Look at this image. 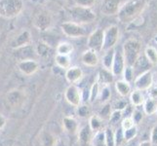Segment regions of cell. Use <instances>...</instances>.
<instances>
[{"mask_svg": "<svg viewBox=\"0 0 157 146\" xmlns=\"http://www.w3.org/2000/svg\"><path fill=\"white\" fill-rule=\"evenodd\" d=\"M115 89L117 93L122 97H125L132 93L131 92V85L125 80H119L115 83Z\"/></svg>", "mask_w": 157, "mask_h": 146, "instance_id": "cell-23", "label": "cell"}, {"mask_svg": "<svg viewBox=\"0 0 157 146\" xmlns=\"http://www.w3.org/2000/svg\"><path fill=\"white\" fill-rule=\"evenodd\" d=\"M52 20L49 14L45 12L38 14L34 19V26L40 31H45L51 26Z\"/></svg>", "mask_w": 157, "mask_h": 146, "instance_id": "cell-16", "label": "cell"}, {"mask_svg": "<svg viewBox=\"0 0 157 146\" xmlns=\"http://www.w3.org/2000/svg\"><path fill=\"white\" fill-rule=\"evenodd\" d=\"M105 44V30L101 28L96 29L89 35L87 40V45L90 50L95 52H101L104 50Z\"/></svg>", "mask_w": 157, "mask_h": 146, "instance_id": "cell-6", "label": "cell"}, {"mask_svg": "<svg viewBox=\"0 0 157 146\" xmlns=\"http://www.w3.org/2000/svg\"><path fill=\"white\" fill-rule=\"evenodd\" d=\"M18 67L23 74L26 76H30L39 69V63L35 59H28V61L20 62L18 63Z\"/></svg>", "mask_w": 157, "mask_h": 146, "instance_id": "cell-13", "label": "cell"}, {"mask_svg": "<svg viewBox=\"0 0 157 146\" xmlns=\"http://www.w3.org/2000/svg\"><path fill=\"white\" fill-rule=\"evenodd\" d=\"M122 0H102L101 4V12L106 16L118 14V11L122 6Z\"/></svg>", "mask_w": 157, "mask_h": 146, "instance_id": "cell-10", "label": "cell"}, {"mask_svg": "<svg viewBox=\"0 0 157 146\" xmlns=\"http://www.w3.org/2000/svg\"><path fill=\"white\" fill-rule=\"evenodd\" d=\"M93 131L89 126H84L78 133V141L80 146H91L93 140Z\"/></svg>", "mask_w": 157, "mask_h": 146, "instance_id": "cell-18", "label": "cell"}, {"mask_svg": "<svg viewBox=\"0 0 157 146\" xmlns=\"http://www.w3.org/2000/svg\"><path fill=\"white\" fill-rule=\"evenodd\" d=\"M55 62L59 68L66 69L67 70L71 66V62H70V58L69 56H63V55H56L55 57Z\"/></svg>", "mask_w": 157, "mask_h": 146, "instance_id": "cell-28", "label": "cell"}, {"mask_svg": "<svg viewBox=\"0 0 157 146\" xmlns=\"http://www.w3.org/2000/svg\"><path fill=\"white\" fill-rule=\"evenodd\" d=\"M120 32L117 25H110L105 29V44L104 50H110L113 49L119 40Z\"/></svg>", "mask_w": 157, "mask_h": 146, "instance_id": "cell-7", "label": "cell"}, {"mask_svg": "<svg viewBox=\"0 0 157 146\" xmlns=\"http://www.w3.org/2000/svg\"><path fill=\"white\" fill-rule=\"evenodd\" d=\"M66 78L67 82H69L71 85H74L78 83L79 81L83 78V71L82 69L78 66H71L68 68L66 72Z\"/></svg>", "mask_w": 157, "mask_h": 146, "instance_id": "cell-19", "label": "cell"}, {"mask_svg": "<svg viewBox=\"0 0 157 146\" xmlns=\"http://www.w3.org/2000/svg\"><path fill=\"white\" fill-rule=\"evenodd\" d=\"M137 134H138V129L136 126H134L131 129H125V131H124V137H125L126 142H129V141H131V140H133L137 137Z\"/></svg>", "mask_w": 157, "mask_h": 146, "instance_id": "cell-37", "label": "cell"}, {"mask_svg": "<svg viewBox=\"0 0 157 146\" xmlns=\"http://www.w3.org/2000/svg\"><path fill=\"white\" fill-rule=\"evenodd\" d=\"M35 50L32 45H26L24 47H21L18 49H15L14 51V57L20 62L28 61V59H34L35 56Z\"/></svg>", "mask_w": 157, "mask_h": 146, "instance_id": "cell-11", "label": "cell"}, {"mask_svg": "<svg viewBox=\"0 0 157 146\" xmlns=\"http://www.w3.org/2000/svg\"><path fill=\"white\" fill-rule=\"evenodd\" d=\"M101 100L102 102H105L107 101L108 99H110V96H111V93H110V89L108 86H104L101 89Z\"/></svg>", "mask_w": 157, "mask_h": 146, "instance_id": "cell-40", "label": "cell"}, {"mask_svg": "<svg viewBox=\"0 0 157 146\" xmlns=\"http://www.w3.org/2000/svg\"><path fill=\"white\" fill-rule=\"evenodd\" d=\"M81 62H83L84 66L89 67H95L99 64V57L97 52L93 50H86L83 52L81 56Z\"/></svg>", "mask_w": 157, "mask_h": 146, "instance_id": "cell-17", "label": "cell"}, {"mask_svg": "<svg viewBox=\"0 0 157 146\" xmlns=\"http://www.w3.org/2000/svg\"><path fill=\"white\" fill-rule=\"evenodd\" d=\"M111 106L109 103H105L104 106L101 107V109L100 110V113H99V116L102 119V120H105V119H108L109 120V118L111 116Z\"/></svg>", "mask_w": 157, "mask_h": 146, "instance_id": "cell-38", "label": "cell"}, {"mask_svg": "<svg viewBox=\"0 0 157 146\" xmlns=\"http://www.w3.org/2000/svg\"><path fill=\"white\" fill-rule=\"evenodd\" d=\"M139 146H152V143L148 141V140H145V141H143Z\"/></svg>", "mask_w": 157, "mask_h": 146, "instance_id": "cell-50", "label": "cell"}, {"mask_svg": "<svg viewBox=\"0 0 157 146\" xmlns=\"http://www.w3.org/2000/svg\"><path fill=\"white\" fill-rule=\"evenodd\" d=\"M122 115H123V111L114 110L111 113V116L109 118V122L112 124V125H115V124H117L118 122H120Z\"/></svg>", "mask_w": 157, "mask_h": 146, "instance_id": "cell-43", "label": "cell"}, {"mask_svg": "<svg viewBox=\"0 0 157 146\" xmlns=\"http://www.w3.org/2000/svg\"><path fill=\"white\" fill-rule=\"evenodd\" d=\"M100 93H101V85L96 81V82L92 85V87L90 89V96H89L90 102L93 103V102L97 99V97L99 96Z\"/></svg>", "mask_w": 157, "mask_h": 146, "instance_id": "cell-35", "label": "cell"}, {"mask_svg": "<svg viewBox=\"0 0 157 146\" xmlns=\"http://www.w3.org/2000/svg\"><path fill=\"white\" fill-rule=\"evenodd\" d=\"M127 107H128V105H127L126 102H125V101H123V100H121V101H118V103L116 104V109H115V110L123 111V110H125Z\"/></svg>", "mask_w": 157, "mask_h": 146, "instance_id": "cell-48", "label": "cell"}, {"mask_svg": "<svg viewBox=\"0 0 157 146\" xmlns=\"http://www.w3.org/2000/svg\"><path fill=\"white\" fill-rule=\"evenodd\" d=\"M71 17L74 23L79 24H91L96 20V14L91 8L75 6L70 11Z\"/></svg>", "mask_w": 157, "mask_h": 146, "instance_id": "cell-4", "label": "cell"}, {"mask_svg": "<svg viewBox=\"0 0 157 146\" xmlns=\"http://www.w3.org/2000/svg\"><path fill=\"white\" fill-rule=\"evenodd\" d=\"M126 61L124 58L123 53L120 51H115V56H114V61H113V64L111 67V72L113 73L114 76H120L123 75L124 69L126 67Z\"/></svg>", "mask_w": 157, "mask_h": 146, "instance_id": "cell-12", "label": "cell"}, {"mask_svg": "<svg viewBox=\"0 0 157 146\" xmlns=\"http://www.w3.org/2000/svg\"><path fill=\"white\" fill-rule=\"evenodd\" d=\"M64 99L70 105L78 107L82 102V92L75 85H70L64 92Z\"/></svg>", "mask_w": 157, "mask_h": 146, "instance_id": "cell-8", "label": "cell"}, {"mask_svg": "<svg viewBox=\"0 0 157 146\" xmlns=\"http://www.w3.org/2000/svg\"><path fill=\"white\" fill-rule=\"evenodd\" d=\"M23 8V0H0V16L2 18H16L21 14Z\"/></svg>", "mask_w": 157, "mask_h": 146, "instance_id": "cell-3", "label": "cell"}, {"mask_svg": "<svg viewBox=\"0 0 157 146\" xmlns=\"http://www.w3.org/2000/svg\"><path fill=\"white\" fill-rule=\"evenodd\" d=\"M92 145L93 146H106L105 129H101L94 133L93 140H92Z\"/></svg>", "mask_w": 157, "mask_h": 146, "instance_id": "cell-31", "label": "cell"}, {"mask_svg": "<svg viewBox=\"0 0 157 146\" xmlns=\"http://www.w3.org/2000/svg\"><path fill=\"white\" fill-rule=\"evenodd\" d=\"M63 127L64 129V131L71 134L76 133L79 129V125H78V122L76 121V119H74L73 117H69V116L63 117Z\"/></svg>", "mask_w": 157, "mask_h": 146, "instance_id": "cell-22", "label": "cell"}, {"mask_svg": "<svg viewBox=\"0 0 157 146\" xmlns=\"http://www.w3.org/2000/svg\"><path fill=\"white\" fill-rule=\"evenodd\" d=\"M126 142L125 137H124V131L120 127L116 129L115 132V145L116 146H123Z\"/></svg>", "mask_w": 157, "mask_h": 146, "instance_id": "cell-36", "label": "cell"}, {"mask_svg": "<svg viewBox=\"0 0 157 146\" xmlns=\"http://www.w3.org/2000/svg\"><path fill=\"white\" fill-rule=\"evenodd\" d=\"M134 126H136V124H135L133 118L131 116H128L126 118H124L121 122V128L123 129V131H125V129H131Z\"/></svg>", "mask_w": 157, "mask_h": 146, "instance_id": "cell-41", "label": "cell"}, {"mask_svg": "<svg viewBox=\"0 0 157 146\" xmlns=\"http://www.w3.org/2000/svg\"><path fill=\"white\" fill-rule=\"evenodd\" d=\"M96 0H75V3L77 4V6H82V7H87L91 8L95 4Z\"/></svg>", "mask_w": 157, "mask_h": 146, "instance_id": "cell-44", "label": "cell"}, {"mask_svg": "<svg viewBox=\"0 0 157 146\" xmlns=\"http://www.w3.org/2000/svg\"><path fill=\"white\" fill-rule=\"evenodd\" d=\"M104 129H105L106 146H116L115 145V133L113 132L112 128L111 127H106Z\"/></svg>", "mask_w": 157, "mask_h": 146, "instance_id": "cell-34", "label": "cell"}, {"mask_svg": "<svg viewBox=\"0 0 157 146\" xmlns=\"http://www.w3.org/2000/svg\"><path fill=\"white\" fill-rule=\"evenodd\" d=\"M73 52V46L68 42H61L57 46V54L58 55L69 56Z\"/></svg>", "mask_w": 157, "mask_h": 146, "instance_id": "cell-30", "label": "cell"}, {"mask_svg": "<svg viewBox=\"0 0 157 146\" xmlns=\"http://www.w3.org/2000/svg\"><path fill=\"white\" fill-rule=\"evenodd\" d=\"M144 110L147 115H153L157 113V99L149 96L144 103Z\"/></svg>", "mask_w": 157, "mask_h": 146, "instance_id": "cell-25", "label": "cell"}, {"mask_svg": "<svg viewBox=\"0 0 157 146\" xmlns=\"http://www.w3.org/2000/svg\"><path fill=\"white\" fill-rule=\"evenodd\" d=\"M144 56L147 57L148 62L152 64V66H156L157 64V50L154 47L148 46V47L145 48Z\"/></svg>", "mask_w": 157, "mask_h": 146, "instance_id": "cell-32", "label": "cell"}, {"mask_svg": "<svg viewBox=\"0 0 157 146\" xmlns=\"http://www.w3.org/2000/svg\"><path fill=\"white\" fill-rule=\"evenodd\" d=\"M142 45L137 39H128L123 44V55L125 58L126 64L129 66H133L137 59L140 57Z\"/></svg>", "mask_w": 157, "mask_h": 146, "instance_id": "cell-2", "label": "cell"}, {"mask_svg": "<svg viewBox=\"0 0 157 146\" xmlns=\"http://www.w3.org/2000/svg\"><path fill=\"white\" fill-rule=\"evenodd\" d=\"M62 31L70 38H80L86 35V30L82 25L74 21H66L61 24Z\"/></svg>", "mask_w": 157, "mask_h": 146, "instance_id": "cell-5", "label": "cell"}, {"mask_svg": "<svg viewBox=\"0 0 157 146\" xmlns=\"http://www.w3.org/2000/svg\"><path fill=\"white\" fill-rule=\"evenodd\" d=\"M36 53L41 58H49L51 55V48L46 43L39 42L38 46L36 48Z\"/></svg>", "mask_w": 157, "mask_h": 146, "instance_id": "cell-33", "label": "cell"}, {"mask_svg": "<svg viewBox=\"0 0 157 146\" xmlns=\"http://www.w3.org/2000/svg\"><path fill=\"white\" fill-rule=\"evenodd\" d=\"M40 144L41 146H56L57 138L50 132L42 131L40 134Z\"/></svg>", "mask_w": 157, "mask_h": 146, "instance_id": "cell-24", "label": "cell"}, {"mask_svg": "<svg viewBox=\"0 0 157 146\" xmlns=\"http://www.w3.org/2000/svg\"><path fill=\"white\" fill-rule=\"evenodd\" d=\"M151 66H152V64L148 62L147 57L140 55V57L137 59V62H135V64L132 66L133 70H134L135 78H136L137 76H139V75L144 73V72L149 71Z\"/></svg>", "mask_w": 157, "mask_h": 146, "instance_id": "cell-15", "label": "cell"}, {"mask_svg": "<svg viewBox=\"0 0 157 146\" xmlns=\"http://www.w3.org/2000/svg\"><path fill=\"white\" fill-rule=\"evenodd\" d=\"M150 142L152 145H157V125L153 127L150 133Z\"/></svg>", "mask_w": 157, "mask_h": 146, "instance_id": "cell-46", "label": "cell"}, {"mask_svg": "<svg viewBox=\"0 0 157 146\" xmlns=\"http://www.w3.org/2000/svg\"><path fill=\"white\" fill-rule=\"evenodd\" d=\"M130 101L134 106H140L144 103L145 99H144V95L143 94L142 91H139V90H135L133 91L131 94H130Z\"/></svg>", "mask_w": 157, "mask_h": 146, "instance_id": "cell-26", "label": "cell"}, {"mask_svg": "<svg viewBox=\"0 0 157 146\" xmlns=\"http://www.w3.org/2000/svg\"><path fill=\"white\" fill-rule=\"evenodd\" d=\"M135 84V88L136 90L139 91H148L153 85V74L150 71H147L143 74L139 75L136 78H135L134 81Z\"/></svg>", "mask_w": 157, "mask_h": 146, "instance_id": "cell-9", "label": "cell"}, {"mask_svg": "<svg viewBox=\"0 0 157 146\" xmlns=\"http://www.w3.org/2000/svg\"><path fill=\"white\" fill-rule=\"evenodd\" d=\"M6 99L9 106L12 108H17L25 101V94L20 90H12L8 93Z\"/></svg>", "mask_w": 157, "mask_h": 146, "instance_id": "cell-14", "label": "cell"}, {"mask_svg": "<svg viewBox=\"0 0 157 146\" xmlns=\"http://www.w3.org/2000/svg\"><path fill=\"white\" fill-rule=\"evenodd\" d=\"M149 96L154 97V99H157V84H153L152 87H151L149 90Z\"/></svg>", "mask_w": 157, "mask_h": 146, "instance_id": "cell-47", "label": "cell"}, {"mask_svg": "<svg viewBox=\"0 0 157 146\" xmlns=\"http://www.w3.org/2000/svg\"><path fill=\"white\" fill-rule=\"evenodd\" d=\"M131 117L133 118V120H134L135 124H139L140 121L143 120L144 115H143V113L140 112V111H139V110H135V111L132 113Z\"/></svg>", "mask_w": 157, "mask_h": 146, "instance_id": "cell-45", "label": "cell"}, {"mask_svg": "<svg viewBox=\"0 0 157 146\" xmlns=\"http://www.w3.org/2000/svg\"><path fill=\"white\" fill-rule=\"evenodd\" d=\"M114 56H115V51L113 50V49H110V50L106 51L105 56L102 57V61H101L104 68H105L107 70H110L111 71L113 61H114Z\"/></svg>", "mask_w": 157, "mask_h": 146, "instance_id": "cell-27", "label": "cell"}, {"mask_svg": "<svg viewBox=\"0 0 157 146\" xmlns=\"http://www.w3.org/2000/svg\"><path fill=\"white\" fill-rule=\"evenodd\" d=\"M89 127L93 131V133H97L102 129V119L98 115H93L89 119Z\"/></svg>", "mask_w": 157, "mask_h": 146, "instance_id": "cell-29", "label": "cell"}, {"mask_svg": "<svg viewBox=\"0 0 157 146\" xmlns=\"http://www.w3.org/2000/svg\"><path fill=\"white\" fill-rule=\"evenodd\" d=\"M6 126V119H5V117L2 115V114H0V131Z\"/></svg>", "mask_w": 157, "mask_h": 146, "instance_id": "cell-49", "label": "cell"}, {"mask_svg": "<svg viewBox=\"0 0 157 146\" xmlns=\"http://www.w3.org/2000/svg\"><path fill=\"white\" fill-rule=\"evenodd\" d=\"M30 39H31V36H30L29 31L25 30V31H23L21 33H20L18 35L17 38L14 39V41L12 42V48L15 50V49L24 47V46H26V45H29Z\"/></svg>", "mask_w": 157, "mask_h": 146, "instance_id": "cell-21", "label": "cell"}, {"mask_svg": "<svg viewBox=\"0 0 157 146\" xmlns=\"http://www.w3.org/2000/svg\"><path fill=\"white\" fill-rule=\"evenodd\" d=\"M113 80H114V75L110 70L105 68L101 69L97 77V82L102 86H109L113 82Z\"/></svg>", "mask_w": 157, "mask_h": 146, "instance_id": "cell-20", "label": "cell"}, {"mask_svg": "<svg viewBox=\"0 0 157 146\" xmlns=\"http://www.w3.org/2000/svg\"><path fill=\"white\" fill-rule=\"evenodd\" d=\"M77 109V114L80 118H89L91 117V110L88 105L81 104L79 105Z\"/></svg>", "mask_w": 157, "mask_h": 146, "instance_id": "cell-39", "label": "cell"}, {"mask_svg": "<svg viewBox=\"0 0 157 146\" xmlns=\"http://www.w3.org/2000/svg\"><path fill=\"white\" fill-rule=\"evenodd\" d=\"M144 0H129L118 11V19L122 23L134 21L144 8Z\"/></svg>", "mask_w": 157, "mask_h": 146, "instance_id": "cell-1", "label": "cell"}, {"mask_svg": "<svg viewBox=\"0 0 157 146\" xmlns=\"http://www.w3.org/2000/svg\"><path fill=\"white\" fill-rule=\"evenodd\" d=\"M123 77H124V80L127 81L129 83L134 79L135 76H134V70H133L132 66H126L125 69H124V72H123Z\"/></svg>", "mask_w": 157, "mask_h": 146, "instance_id": "cell-42", "label": "cell"}]
</instances>
